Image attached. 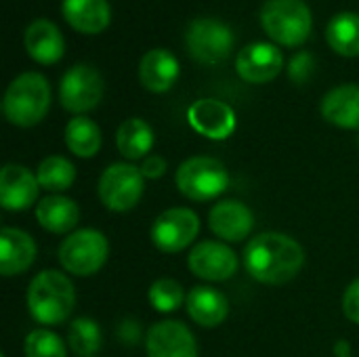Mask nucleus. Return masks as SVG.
I'll list each match as a JSON object with an SVG mask.
<instances>
[{"mask_svg": "<svg viewBox=\"0 0 359 357\" xmlns=\"http://www.w3.org/2000/svg\"><path fill=\"white\" fill-rule=\"evenodd\" d=\"M38 177L21 164H6L0 173V204L4 210H27L38 198Z\"/></svg>", "mask_w": 359, "mask_h": 357, "instance_id": "15", "label": "nucleus"}, {"mask_svg": "<svg viewBox=\"0 0 359 357\" xmlns=\"http://www.w3.org/2000/svg\"><path fill=\"white\" fill-rule=\"evenodd\" d=\"M109 255L107 240L97 229H80L67 236L59 246V261L65 271L74 276L97 274Z\"/></svg>", "mask_w": 359, "mask_h": 357, "instance_id": "7", "label": "nucleus"}, {"mask_svg": "<svg viewBox=\"0 0 359 357\" xmlns=\"http://www.w3.org/2000/svg\"><path fill=\"white\" fill-rule=\"evenodd\" d=\"M76 305V292L67 276L61 271H40L27 288L29 316L44 326L63 324Z\"/></svg>", "mask_w": 359, "mask_h": 357, "instance_id": "2", "label": "nucleus"}, {"mask_svg": "<svg viewBox=\"0 0 359 357\" xmlns=\"http://www.w3.org/2000/svg\"><path fill=\"white\" fill-rule=\"evenodd\" d=\"M50 107V84L40 72L19 74L6 88L2 112L15 126H36Z\"/></svg>", "mask_w": 359, "mask_h": 357, "instance_id": "3", "label": "nucleus"}, {"mask_svg": "<svg viewBox=\"0 0 359 357\" xmlns=\"http://www.w3.org/2000/svg\"><path fill=\"white\" fill-rule=\"evenodd\" d=\"M147 299H149L151 307L156 311H160V314L177 311L183 305V301H187V297L183 292V286L177 280H170V278H162V280L154 282L149 292H147Z\"/></svg>", "mask_w": 359, "mask_h": 357, "instance_id": "29", "label": "nucleus"}, {"mask_svg": "<svg viewBox=\"0 0 359 357\" xmlns=\"http://www.w3.org/2000/svg\"><path fill=\"white\" fill-rule=\"evenodd\" d=\"M145 349L147 357H198L191 330L177 320L154 324L145 337Z\"/></svg>", "mask_w": 359, "mask_h": 357, "instance_id": "14", "label": "nucleus"}, {"mask_svg": "<svg viewBox=\"0 0 359 357\" xmlns=\"http://www.w3.org/2000/svg\"><path fill=\"white\" fill-rule=\"evenodd\" d=\"M141 173L147 179H160L166 173V160L162 156H147L141 164Z\"/></svg>", "mask_w": 359, "mask_h": 357, "instance_id": "33", "label": "nucleus"}, {"mask_svg": "<svg viewBox=\"0 0 359 357\" xmlns=\"http://www.w3.org/2000/svg\"><path fill=\"white\" fill-rule=\"evenodd\" d=\"M36 219L50 234H67L78 225L80 210L76 202L65 196H48L38 204Z\"/></svg>", "mask_w": 359, "mask_h": 357, "instance_id": "23", "label": "nucleus"}, {"mask_svg": "<svg viewBox=\"0 0 359 357\" xmlns=\"http://www.w3.org/2000/svg\"><path fill=\"white\" fill-rule=\"evenodd\" d=\"M38 183L46 191H65L72 187L76 179V168L74 164L63 158V156H48L40 162L38 166Z\"/></svg>", "mask_w": 359, "mask_h": 357, "instance_id": "27", "label": "nucleus"}, {"mask_svg": "<svg viewBox=\"0 0 359 357\" xmlns=\"http://www.w3.org/2000/svg\"><path fill=\"white\" fill-rule=\"evenodd\" d=\"M200 231V219L189 208L164 210L151 227V242L162 252H181Z\"/></svg>", "mask_w": 359, "mask_h": 357, "instance_id": "10", "label": "nucleus"}, {"mask_svg": "<svg viewBox=\"0 0 359 357\" xmlns=\"http://www.w3.org/2000/svg\"><path fill=\"white\" fill-rule=\"evenodd\" d=\"M116 145L126 160H141L154 147V130L145 120L128 118L118 126Z\"/></svg>", "mask_w": 359, "mask_h": 357, "instance_id": "24", "label": "nucleus"}, {"mask_svg": "<svg viewBox=\"0 0 359 357\" xmlns=\"http://www.w3.org/2000/svg\"><path fill=\"white\" fill-rule=\"evenodd\" d=\"M23 42L27 55L42 65H53L65 55V38L50 19H34L25 27Z\"/></svg>", "mask_w": 359, "mask_h": 357, "instance_id": "16", "label": "nucleus"}, {"mask_svg": "<svg viewBox=\"0 0 359 357\" xmlns=\"http://www.w3.org/2000/svg\"><path fill=\"white\" fill-rule=\"evenodd\" d=\"M63 19L82 34H99L111 21V8L107 0H63Z\"/></svg>", "mask_w": 359, "mask_h": 357, "instance_id": "21", "label": "nucleus"}, {"mask_svg": "<svg viewBox=\"0 0 359 357\" xmlns=\"http://www.w3.org/2000/svg\"><path fill=\"white\" fill-rule=\"evenodd\" d=\"M229 185V173L217 158L196 156L185 160L177 170L179 191L196 202L219 198Z\"/></svg>", "mask_w": 359, "mask_h": 357, "instance_id": "5", "label": "nucleus"}, {"mask_svg": "<svg viewBox=\"0 0 359 357\" xmlns=\"http://www.w3.org/2000/svg\"><path fill=\"white\" fill-rule=\"evenodd\" d=\"M187 120L191 128L208 139L223 141L236 130V112L231 105L219 99H198L187 109Z\"/></svg>", "mask_w": 359, "mask_h": 357, "instance_id": "12", "label": "nucleus"}, {"mask_svg": "<svg viewBox=\"0 0 359 357\" xmlns=\"http://www.w3.org/2000/svg\"><path fill=\"white\" fill-rule=\"evenodd\" d=\"M185 307H187L189 318L204 328H215V326L223 324L229 314L227 297L210 286L191 288L187 295Z\"/></svg>", "mask_w": 359, "mask_h": 357, "instance_id": "20", "label": "nucleus"}, {"mask_svg": "<svg viewBox=\"0 0 359 357\" xmlns=\"http://www.w3.org/2000/svg\"><path fill=\"white\" fill-rule=\"evenodd\" d=\"M25 357H67L65 343L50 330H32L25 339Z\"/></svg>", "mask_w": 359, "mask_h": 357, "instance_id": "30", "label": "nucleus"}, {"mask_svg": "<svg viewBox=\"0 0 359 357\" xmlns=\"http://www.w3.org/2000/svg\"><path fill=\"white\" fill-rule=\"evenodd\" d=\"M103 76L88 63L72 65L59 84V99L63 109L72 114H86L95 109L103 99Z\"/></svg>", "mask_w": 359, "mask_h": 357, "instance_id": "8", "label": "nucleus"}, {"mask_svg": "<svg viewBox=\"0 0 359 357\" xmlns=\"http://www.w3.org/2000/svg\"><path fill=\"white\" fill-rule=\"evenodd\" d=\"M261 25L273 42L299 46L309 38L313 17L305 0H267L261 6Z\"/></svg>", "mask_w": 359, "mask_h": 357, "instance_id": "4", "label": "nucleus"}, {"mask_svg": "<svg viewBox=\"0 0 359 357\" xmlns=\"http://www.w3.org/2000/svg\"><path fill=\"white\" fill-rule=\"evenodd\" d=\"M326 40L343 57L359 55V15L353 11L337 13L326 25Z\"/></svg>", "mask_w": 359, "mask_h": 357, "instance_id": "25", "label": "nucleus"}, {"mask_svg": "<svg viewBox=\"0 0 359 357\" xmlns=\"http://www.w3.org/2000/svg\"><path fill=\"white\" fill-rule=\"evenodd\" d=\"M208 223L212 234L227 242H240L248 238L255 227V217L250 208L238 200H225L212 206L208 215Z\"/></svg>", "mask_w": 359, "mask_h": 357, "instance_id": "17", "label": "nucleus"}, {"mask_svg": "<svg viewBox=\"0 0 359 357\" xmlns=\"http://www.w3.org/2000/svg\"><path fill=\"white\" fill-rule=\"evenodd\" d=\"M101 328L90 318H78L69 324L67 345L78 357H93L101 349Z\"/></svg>", "mask_w": 359, "mask_h": 357, "instance_id": "28", "label": "nucleus"}, {"mask_svg": "<svg viewBox=\"0 0 359 357\" xmlns=\"http://www.w3.org/2000/svg\"><path fill=\"white\" fill-rule=\"evenodd\" d=\"M65 145L80 158H93L101 147V128L86 116H76L65 126Z\"/></svg>", "mask_w": 359, "mask_h": 357, "instance_id": "26", "label": "nucleus"}, {"mask_svg": "<svg viewBox=\"0 0 359 357\" xmlns=\"http://www.w3.org/2000/svg\"><path fill=\"white\" fill-rule=\"evenodd\" d=\"M185 44L189 55L204 65L225 61L233 48V29L215 17H196L185 29Z\"/></svg>", "mask_w": 359, "mask_h": 357, "instance_id": "6", "label": "nucleus"}, {"mask_svg": "<svg viewBox=\"0 0 359 357\" xmlns=\"http://www.w3.org/2000/svg\"><path fill=\"white\" fill-rule=\"evenodd\" d=\"M334 351H337V356L339 357H349V343L341 341V343L334 347Z\"/></svg>", "mask_w": 359, "mask_h": 357, "instance_id": "34", "label": "nucleus"}, {"mask_svg": "<svg viewBox=\"0 0 359 357\" xmlns=\"http://www.w3.org/2000/svg\"><path fill=\"white\" fill-rule=\"evenodd\" d=\"M181 72L177 57L166 48H151L143 55L139 63L141 84L151 93H166L172 88Z\"/></svg>", "mask_w": 359, "mask_h": 357, "instance_id": "18", "label": "nucleus"}, {"mask_svg": "<svg viewBox=\"0 0 359 357\" xmlns=\"http://www.w3.org/2000/svg\"><path fill=\"white\" fill-rule=\"evenodd\" d=\"M284 67L282 50L269 42H250L236 57V69L242 80L252 84H265L278 78Z\"/></svg>", "mask_w": 359, "mask_h": 357, "instance_id": "11", "label": "nucleus"}, {"mask_svg": "<svg viewBox=\"0 0 359 357\" xmlns=\"http://www.w3.org/2000/svg\"><path fill=\"white\" fill-rule=\"evenodd\" d=\"M313 69H316V59L307 50L297 53L288 63V74H290L292 82H297V84H305L311 78Z\"/></svg>", "mask_w": 359, "mask_h": 357, "instance_id": "31", "label": "nucleus"}, {"mask_svg": "<svg viewBox=\"0 0 359 357\" xmlns=\"http://www.w3.org/2000/svg\"><path fill=\"white\" fill-rule=\"evenodd\" d=\"M189 269L194 276L206 280V282H225L238 271V257L236 252L221 244V242H200L189 252Z\"/></svg>", "mask_w": 359, "mask_h": 357, "instance_id": "13", "label": "nucleus"}, {"mask_svg": "<svg viewBox=\"0 0 359 357\" xmlns=\"http://www.w3.org/2000/svg\"><path fill=\"white\" fill-rule=\"evenodd\" d=\"M143 196V173L133 164L118 162L103 170L99 179V198L114 213H126Z\"/></svg>", "mask_w": 359, "mask_h": 357, "instance_id": "9", "label": "nucleus"}, {"mask_svg": "<svg viewBox=\"0 0 359 357\" xmlns=\"http://www.w3.org/2000/svg\"><path fill=\"white\" fill-rule=\"evenodd\" d=\"M36 261V242L21 229L4 227L0 231V274L17 276Z\"/></svg>", "mask_w": 359, "mask_h": 357, "instance_id": "19", "label": "nucleus"}, {"mask_svg": "<svg viewBox=\"0 0 359 357\" xmlns=\"http://www.w3.org/2000/svg\"><path fill=\"white\" fill-rule=\"evenodd\" d=\"M322 116L339 128H359V84H341L322 99Z\"/></svg>", "mask_w": 359, "mask_h": 357, "instance_id": "22", "label": "nucleus"}, {"mask_svg": "<svg viewBox=\"0 0 359 357\" xmlns=\"http://www.w3.org/2000/svg\"><path fill=\"white\" fill-rule=\"evenodd\" d=\"M343 311L347 316V320H351L353 324H359V278L353 280L343 297Z\"/></svg>", "mask_w": 359, "mask_h": 357, "instance_id": "32", "label": "nucleus"}, {"mask_svg": "<svg viewBox=\"0 0 359 357\" xmlns=\"http://www.w3.org/2000/svg\"><path fill=\"white\" fill-rule=\"evenodd\" d=\"M244 263L255 280L280 286L299 276L305 263V252L297 240L269 231L248 242L244 250Z\"/></svg>", "mask_w": 359, "mask_h": 357, "instance_id": "1", "label": "nucleus"}]
</instances>
